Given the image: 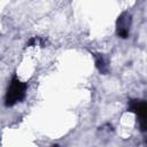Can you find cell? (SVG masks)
I'll return each mask as SVG.
<instances>
[{
  "instance_id": "obj_1",
  "label": "cell",
  "mask_w": 147,
  "mask_h": 147,
  "mask_svg": "<svg viewBox=\"0 0 147 147\" xmlns=\"http://www.w3.org/2000/svg\"><path fill=\"white\" fill-rule=\"evenodd\" d=\"M26 83L21 82L15 75L13 76L9 86L7 88L6 98H5V103L7 107H11L17 102H21L24 96H25V91H26Z\"/></svg>"
},
{
  "instance_id": "obj_2",
  "label": "cell",
  "mask_w": 147,
  "mask_h": 147,
  "mask_svg": "<svg viewBox=\"0 0 147 147\" xmlns=\"http://www.w3.org/2000/svg\"><path fill=\"white\" fill-rule=\"evenodd\" d=\"M127 110L137 115L140 131L146 132L147 131V101L132 99L127 103Z\"/></svg>"
},
{
  "instance_id": "obj_3",
  "label": "cell",
  "mask_w": 147,
  "mask_h": 147,
  "mask_svg": "<svg viewBox=\"0 0 147 147\" xmlns=\"http://www.w3.org/2000/svg\"><path fill=\"white\" fill-rule=\"evenodd\" d=\"M131 22V16L129 13L124 11L118 16V20L116 22V33L121 38H127L129 37V26Z\"/></svg>"
},
{
  "instance_id": "obj_4",
  "label": "cell",
  "mask_w": 147,
  "mask_h": 147,
  "mask_svg": "<svg viewBox=\"0 0 147 147\" xmlns=\"http://www.w3.org/2000/svg\"><path fill=\"white\" fill-rule=\"evenodd\" d=\"M95 65L100 70V72L106 74L107 72V64L102 56V54H95Z\"/></svg>"
},
{
  "instance_id": "obj_5",
  "label": "cell",
  "mask_w": 147,
  "mask_h": 147,
  "mask_svg": "<svg viewBox=\"0 0 147 147\" xmlns=\"http://www.w3.org/2000/svg\"><path fill=\"white\" fill-rule=\"evenodd\" d=\"M51 147H59L57 145H53V146H51Z\"/></svg>"
},
{
  "instance_id": "obj_6",
  "label": "cell",
  "mask_w": 147,
  "mask_h": 147,
  "mask_svg": "<svg viewBox=\"0 0 147 147\" xmlns=\"http://www.w3.org/2000/svg\"><path fill=\"white\" fill-rule=\"evenodd\" d=\"M146 142H147V140H146Z\"/></svg>"
}]
</instances>
